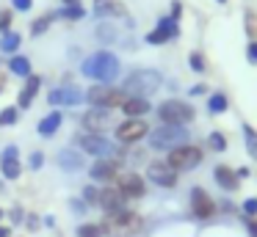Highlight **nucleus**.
<instances>
[{"instance_id":"nucleus-1","label":"nucleus","mask_w":257,"mask_h":237,"mask_svg":"<svg viewBox=\"0 0 257 237\" xmlns=\"http://www.w3.org/2000/svg\"><path fill=\"white\" fill-rule=\"evenodd\" d=\"M102 237H136L144 229V218L136 209H116V212H105V218L100 220Z\"/></svg>"},{"instance_id":"nucleus-2","label":"nucleus","mask_w":257,"mask_h":237,"mask_svg":"<svg viewBox=\"0 0 257 237\" xmlns=\"http://www.w3.org/2000/svg\"><path fill=\"white\" fill-rule=\"evenodd\" d=\"M80 72L94 83H113L119 77V58L113 53H108V50H100V53L89 55L83 61Z\"/></svg>"},{"instance_id":"nucleus-3","label":"nucleus","mask_w":257,"mask_h":237,"mask_svg":"<svg viewBox=\"0 0 257 237\" xmlns=\"http://www.w3.org/2000/svg\"><path fill=\"white\" fill-rule=\"evenodd\" d=\"M161 86H163L161 72H155V69H136V72H130V75H127V80H124L122 88H124V94H127V97H144V99H150Z\"/></svg>"},{"instance_id":"nucleus-4","label":"nucleus","mask_w":257,"mask_h":237,"mask_svg":"<svg viewBox=\"0 0 257 237\" xmlns=\"http://www.w3.org/2000/svg\"><path fill=\"white\" fill-rule=\"evenodd\" d=\"M127 94L124 88H116L111 83H91L89 91H86V102L91 108H102V110H113V108H122Z\"/></svg>"},{"instance_id":"nucleus-5","label":"nucleus","mask_w":257,"mask_h":237,"mask_svg":"<svg viewBox=\"0 0 257 237\" xmlns=\"http://www.w3.org/2000/svg\"><path fill=\"white\" fill-rule=\"evenodd\" d=\"M147 138H150V149H155V152H172L180 143H188V130L177 127V124H161Z\"/></svg>"},{"instance_id":"nucleus-6","label":"nucleus","mask_w":257,"mask_h":237,"mask_svg":"<svg viewBox=\"0 0 257 237\" xmlns=\"http://www.w3.org/2000/svg\"><path fill=\"white\" fill-rule=\"evenodd\" d=\"M196 116L194 105L183 102V99H163L161 105H158V119H161V124H177V127H185L191 124Z\"/></svg>"},{"instance_id":"nucleus-7","label":"nucleus","mask_w":257,"mask_h":237,"mask_svg":"<svg viewBox=\"0 0 257 237\" xmlns=\"http://www.w3.org/2000/svg\"><path fill=\"white\" fill-rule=\"evenodd\" d=\"M78 146L83 154H91L94 160L100 157H113L116 154V143L108 135H100V132H80L78 135Z\"/></svg>"},{"instance_id":"nucleus-8","label":"nucleus","mask_w":257,"mask_h":237,"mask_svg":"<svg viewBox=\"0 0 257 237\" xmlns=\"http://www.w3.org/2000/svg\"><path fill=\"white\" fill-rule=\"evenodd\" d=\"M202 157H205V152H202L199 146H194V143H180V146H174L172 152L166 154V163L180 174V171L196 168V165L202 163Z\"/></svg>"},{"instance_id":"nucleus-9","label":"nucleus","mask_w":257,"mask_h":237,"mask_svg":"<svg viewBox=\"0 0 257 237\" xmlns=\"http://www.w3.org/2000/svg\"><path fill=\"white\" fill-rule=\"evenodd\" d=\"M80 124H83V132H100V135H105V130H113V127H116V121H113L111 110L89 108L80 116Z\"/></svg>"},{"instance_id":"nucleus-10","label":"nucleus","mask_w":257,"mask_h":237,"mask_svg":"<svg viewBox=\"0 0 257 237\" xmlns=\"http://www.w3.org/2000/svg\"><path fill=\"white\" fill-rule=\"evenodd\" d=\"M113 135L119 143H139L141 138L150 135V124L144 119H124L113 127Z\"/></svg>"},{"instance_id":"nucleus-11","label":"nucleus","mask_w":257,"mask_h":237,"mask_svg":"<svg viewBox=\"0 0 257 237\" xmlns=\"http://www.w3.org/2000/svg\"><path fill=\"white\" fill-rule=\"evenodd\" d=\"M191 215L196 220H210L216 215V201L210 198V193L205 187H194L191 190Z\"/></svg>"},{"instance_id":"nucleus-12","label":"nucleus","mask_w":257,"mask_h":237,"mask_svg":"<svg viewBox=\"0 0 257 237\" xmlns=\"http://www.w3.org/2000/svg\"><path fill=\"white\" fill-rule=\"evenodd\" d=\"M0 176L9 179V182L23 176V160H20V149L14 146V143L0 152Z\"/></svg>"},{"instance_id":"nucleus-13","label":"nucleus","mask_w":257,"mask_h":237,"mask_svg":"<svg viewBox=\"0 0 257 237\" xmlns=\"http://www.w3.org/2000/svg\"><path fill=\"white\" fill-rule=\"evenodd\" d=\"M122 174V168H119V160L116 157H100L94 160V163L89 165V176L91 182H116V176Z\"/></svg>"},{"instance_id":"nucleus-14","label":"nucleus","mask_w":257,"mask_h":237,"mask_svg":"<svg viewBox=\"0 0 257 237\" xmlns=\"http://www.w3.org/2000/svg\"><path fill=\"white\" fill-rule=\"evenodd\" d=\"M86 99V94L80 91L78 86H61V88H53L50 94H47V105H56L58 108H75V105H80Z\"/></svg>"},{"instance_id":"nucleus-15","label":"nucleus","mask_w":257,"mask_h":237,"mask_svg":"<svg viewBox=\"0 0 257 237\" xmlns=\"http://www.w3.org/2000/svg\"><path fill=\"white\" fill-rule=\"evenodd\" d=\"M147 179L155 182L158 187H174L177 185V171L166 163V160H152L147 165Z\"/></svg>"},{"instance_id":"nucleus-16","label":"nucleus","mask_w":257,"mask_h":237,"mask_svg":"<svg viewBox=\"0 0 257 237\" xmlns=\"http://www.w3.org/2000/svg\"><path fill=\"white\" fill-rule=\"evenodd\" d=\"M116 187L127 198H144L147 196V182H144V176L136 174V171H122V174L116 176Z\"/></svg>"},{"instance_id":"nucleus-17","label":"nucleus","mask_w":257,"mask_h":237,"mask_svg":"<svg viewBox=\"0 0 257 237\" xmlns=\"http://www.w3.org/2000/svg\"><path fill=\"white\" fill-rule=\"evenodd\" d=\"M174 39H180V22H174L172 17H163L161 22H158L155 31L147 33V44H166V42H174Z\"/></svg>"},{"instance_id":"nucleus-18","label":"nucleus","mask_w":257,"mask_h":237,"mask_svg":"<svg viewBox=\"0 0 257 237\" xmlns=\"http://www.w3.org/2000/svg\"><path fill=\"white\" fill-rule=\"evenodd\" d=\"M97 204H100L105 212H116V209L127 207V196H124L116 185H113V187L108 185V187H102V190H100V201H97Z\"/></svg>"},{"instance_id":"nucleus-19","label":"nucleus","mask_w":257,"mask_h":237,"mask_svg":"<svg viewBox=\"0 0 257 237\" xmlns=\"http://www.w3.org/2000/svg\"><path fill=\"white\" fill-rule=\"evenodd\" d=\"M39 88H42V77L39 75H28V77H25V86L20 88V94H17V108L20 110H28L31 105H34L36 94H39Z\"/></svg>"},{"instance_id":"nucleus-20","label":"nucleus","mask_w":257,"mask_h":237,"mask_svg":"<svg viewBox=\"0 0 257 237\" xmlns=\"http://www.w3.org/2000/svg\"><path fill=\"white\" fill-rule=\"evenodd\" d=\"M91 9H94L97 17H105V20H124L127 17V9L119 0H94Z\"/></svg>"},{"instance_id":"nucleus-21","label":"nucleus","mask_w":257,"mask_h":237,"mask_svg":"<svg viewBox=\"0 0 257 237\" xmlns=\"http://www.w3.org/2000/svg\"><path fill=\"white\" fill-rule=\"evenodd\" d=\"M119 110H122L127 119H144V116L152 110V105H150V99H144V97H127Z\"/></svg>"},{"instance_id":"nucleus-22","label":"nucleus","mask_w":257,"mask_h":237,"mask_svg":"<svg viewBox=\"0 0 257 237\" xmlns=\"http://www.w3.org/2000/svg\"><path fill=\"white\" fill-rule=\"evenodd\" d=\"M213 179H216V185L227 193L238 190V182H240L238 174H235V168H229V165H216V168H213Z\"/></svg>"},{"instance_id":"nucleus-23","label":"nucleus","mask_w":257,"mask_h":237,"mask_svg":"<svg viewBox=\"0 0 257 237\" xmlns=\"http://www.w3.org/2000/svg\"><path fill=\"white\" fill-rule=\"evenodd\" d=\"M61 124H64V113H61V110H56V108H53L50 113H47L45 119L39 121L36 132H39L42 138H53V135L58 132V127H61Z\"/></svg>"},{"instance_id":"nucleus-24","label":"nucleus","mask_w":257,"mask_h":237,"mask_svg":"<svg viewBox=\"0 0 257 237\" xmlns=\"http://www.w3.org/2000/svg\"><path fill=\"white\" fill-rule=\"evenodd\" d=\"M58 165L64 171H80L83 168V152H72V149H64L58 154Z\"/></svg>"},{"instance_id":"nucleus-25","label":"nucleus","mask_w":257,"mask_h":237,"mask_svg":"<svg viewBox=\"0 0 257 237\" xmlns=\"http://www.w3.org/2000/svg\"><path fill=\"white\" fill-rule=\"evenodd\" d=\"M6 64H9V72H12V75H17V77H23V80H25L28 75H34L31 58H25V55H12Z\"/></svg>"},{"instance_id":"nucleus-26","label":"nucleus","mask_w":257,"mask_h":237,"mask_svg":"<svg viewBox=\"0 0 257 237\" xmlns=\"http://www.w3.org/2000/svg\"><path fill=\"white\" fill-rule=\"evenodd\" d=\"M20 47H23V36L17 31L0 33V50H3V55H17Z\"/></svg>"},{"instance_id":"nucleus-27","label":"nucleus","mask_w":257,"mask_h":237,"mask_svg":"<svg viewBox=\"0 0 257 237\" xmlns=\"http://www.w3.org/2000/svg\"><path fill=\"white\" fill-rule=\"evenodd\" d=\"M86 17V9L83 6H64L61 11H56V20H69V22H78Z\"/></svg>"},{"instance_id":"nucleus-28","label":"nucleus","mask_w":257,"mask_h":237,"mask_svg":"<svg viewBox=\"0 0 257 237\" xmlns=\"http://www.w3.org/2000/svg\"><path fill=\"white\" fill-rule=\"evenodd\" d=\"M227 108H229V99L224 94H210L207 97V110L210 113H227Z\"/></svg>"},{"instance_id":"nucleus-29","label":"nucleus","mask_w":257,"mask_h":237,"mask_svg":"<svg viewBox=\"0 0 257 237\" xmlns=\"http://www.w3.org/2000/svg\"><path fill=\"white\" fill-rule=\"evenodd\" d=\"M17 119H20V108H17V105H6V108L0 110V127L17 124Z\"/></svg>"},{"instance_id":"nucleus-30","label":"nucleus","mask_w":257,"mask_h":237,"mask_svg":"<svg viewBox=\"0 0 257 237\" xmlns=\"http://www.w3.org/2000/svg\"><path fill=\"white\" fill-rule=\"evenodd\" d=\"M207 149H213V152H227V135L213 130L210 135H207Z\"/></svg>"},{"instance_id":"nucleus-31","label":"nucleus","mask_w":257,"mask_h":237,"mask_svg":"<svg viewBox=\"0 0 257 237\" xmlns=\"http://www.w3.org/2000/svg\"><path fill=\"white\" fill-rule=\"evenodd\" d=\"M243 141H246V149H249V154L257 160V130L251 124H243Z\"/></svg>"},{"instance_id":"nucleus-32","label":"nucleus","mask_w":257,"mask_h":237,"mask_svg":"<svg viewBox=\"0 0 257 237\" xmlns=\"http://www.w3.org/2000/svg\"><path fill=\"white\" fill-rule=\"evenodd\" d=\"M53 20H56V14H42L39 20H34V25H31V36H42V33L53 25Z\"/></svg>"},{"instance_id":"nucleus-33","label":"nucleus","mask_w":257,"mask_h":237,"mask_svg":"<svg viewBox=\"0 0 257 237\" xmlns=\"http://www.w3.org/2000/svg\"><path fill=\"white\" fill-rule=\"evenodd\" d=\"M188 66H191L194 72H199V75H205V72H207V61H205V55H202L199 50H194V53L188 55Z\"/></svg>"},{"instance_id":"nucleus-34","label":"nucleus","mask_w":257,"mask_h":237,"mask_svg":"<svg viewBox=\"0 0 257 237\" xmlns=\"http://www.w3.org/2000/svg\"><path fill=\"white\" fill-rule=\"evenodd\" d=\"M75 234L78 237H102V229H100V223H80Z\"/></svg>"},{"instance_id":"nucleus-35","label":"nucleus","mask_w":257,"mask_h":237,"mask_svg":"<svg viewBox=\"0 0 257 237\" xmlns=\"http://www.w3.org/2000/svg\"><path fill=\"white\" fill-rule=\"evenodd\" d=\"M83 201L86 204H97V201H100V187H94V182L83 187Z\"/></svg>"},{"instance_id":"nucleus-36","label":"nucleus","mask_w":257,"mask_h":237,"mask_svg":"<svg viewBox=\"0 0 257 237\" xmlns=\"http://www.w3.org/2000/svg\"><path fill=\"white\" fill-rule=\"evenodd\" d=\"M12 20H14V9H9V11H0V33L12 31Z\"/></svg>"},{"instance_id":"nucleus-37","label":"nucleus","mask_w":257,"mask_h":237,"mask_svg":"<svg viewBox=\"0 0 257 237\" xmlns=\"http://www.w3.org/2000/svg\"><path fill=\"white\" fill-rule=\"evenodd\" d=\"M42 165H45V154H42V152H31V157H28V168H31V171H39Z\"/></svg>"},{"instance_id":"nucleus-38","label":"nucleus","mask_w":257,"mask_h":237,"mask_svg":"<svg viewBox=\"0 0 257 237\" xmlns=\"http://www.w3.org/2000/svg\"><path fill=\"white\" fill-rule=\"evenodd\" d=\"M12 9H14V11H23V14H28V11L34 9V0H12Z\"/></svg>"},{"instance_id":"nucleus-39","label":"nucleus","mask_w":257,"mask_h":237,"mask_svg":"<svg viewBox=\"0 0 257 237\" xmlns=\"http://www.w3.org/2000/svg\"><path fill=\"white\" fill-rule=\"evenodd\" d=\"M243 212H246V218L257 215V198H246V201H243Z\"/></svg>"},{"instance_id":"nucleus-40","label":"nucleus","mask_w":257,"mask_h":237,"mask_svg":"<svg viewBox=\"0 0 257 237\" xmlns=\"http://www.w3.org/2000/svg\"><path fill=\"white\" fill-rule=\"evenodd\" d=\"M246 58H249V64H257V39L249 42V47H246Z\"/></svg>"},{"instance_id":"nucleus-41","label":"nucleus","mask_w":257,"mask_h":237,"mask_svg":"<svg viewBox=\"0 0 257 237\" xmlns=\"http://www.w3.org/2000/svg\"><path fill=\"white\" fill-rule=\"evenodd\" d=\"M180 14H183V3H180V0H174V3H172V20L180 22Z\"/></svg>"},{"instance_id":"nucleus-42","label":"nucleus","mask_w":257,"mask_h":237,"mask_svg":"<svg viewBox=\"0 0 257 237\" xmlns=\"http://www.w3.org/2000/svg\"><path fill=\"white\" fill-rule=\"evenodd\" d=\"M246 229H249V237H257V220L249 218V220H246Z\"/></svg>"},{"instance_id":"nucleus-43","label":"nucleus","mask_w":257,"mask_h":237,"mask_svg":"<svg viewBox=\"0 0 257 237\" xmlns=\"http://www.w3.org/2000/svg\"><path fill=\"white\" fill-rule=\"evenodd\" d=\"M12 220H14V223H20V220H23V207H14L12 209Z\"/></svg>"},{"instance_id":"nucleus-44","label":"nucleus","mask_w":257,"mask_h":237,"mask_svg":"<svg viewBox=\"0 0 257 237\" xmlns=\"http://www.w3.org/2000/svg\"><path fill=\"white\" fill-rule=\"evenodd\" d=\"M25 223H28V229H39V218H36V215H28Z\"/></svg>"},{"instance_id":"nucleus-45","label":"nucleus","mask_w":257,"mask_h":237,"mask_svg":"<svg viewBox=\"0 0 257 237\" xmlns=\"http://www.w3.org/2000/svg\"><path fill=\"white\" fill-rule=\"evenodd\" d=\"M205 91H207V86H202V83H199V86L191 88V97H199V94H205Z\"/></svg>"},{"instance_id":"nucleus-46","label":"nucleus","mask_w":257,"mask_h":237,"mask_svg":"<svg viewBox=\"0 0 257 237\" xmlns=\"http://www.w3.org/2000/svg\"><path fill=\"white\" fill-rule=\"evenodd\" d=\"M235 174H238V179H246V176L251 174V168H246V165H240V168L235 171Z\"/></svg>"},{"instance_id":"nucleus-47","label":"nucleus","mask_w":257,"mask_h":237,"mask_svg":"<svg viewBox=\"0 0 257 237\" xmlns=\"http://www.w3.org/2000/svg\"><path fill=\"white\" fill-rule=\"evenodd\" d=\"M0 237H12V226H6V223H0Z\"/></svg>"},{"instance_id":"nucleus-48","label":"nucleus","mask_w":257,"mask_h":237,"mask_svg":"<svg viewBox=\"0 0 257 237\" xmlns=\"http://www.w3.org/2000/svg\"><path fill=\"white\" fill-rule=\"evenodd\" d=\"M64 6H80V0H61Z\"/></svg>"},{"instance_id":"nucleus-49","label":"nucleus","mask_w":257,"mask_h":237,"mask_svg":"<svg viewBox=\"0 0 257 237\" xmlns=\"http://www.w3.org/2000/svg\"><path fill=\"white\" fill-rule=\"evenodd\" d=\"M3 88H6V80H3V77H0V94H3Z\"/></svg>"},{"instance_id":"nucleus-50","label":"nucleus","mask_w":257,"mask_h":237,"mask_svg":"<svg viewBox=\"0 0 257 237\" xmlns=\"http://www.w3.org/2000/svg\"><path fill=\"white\" fill-rule=\"evenodd\" d=\"M0 220H3V207H0Z\"/></svg>"},{"instance_id":"nucleus-51","label":"nucleus","mask_w":257,"mask_h":237,"mask_svg":"<svg viewBox=\"0 0 257 237\" xmlns=\"http://www.w3.org/2000/svg\"><path fill=\"white\" fill-rule=\"evenodd\" d=\"M216 3H227V0H216Z\"/></svg>"}]
</instances>
